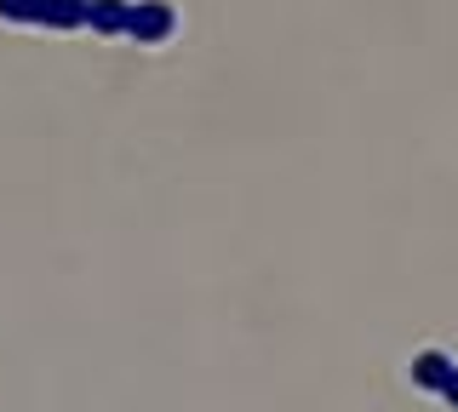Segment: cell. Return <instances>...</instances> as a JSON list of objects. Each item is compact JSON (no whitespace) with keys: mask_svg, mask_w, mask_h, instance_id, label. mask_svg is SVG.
I'll return each instance as SVG.
<instances>
[{"mask_svg":"<svg viewBox=\"0 0 458 412\" xmlns=\"http://www.w3.org/2000/svg\"><path fill=\"white\" fill-rule=\"evenodd\" d=\"M126 18H132V29L138 35H166V6H143V12H126Z\"/></svg>","mask_w":458,"mask_h":412,"instance_id":"cell-1","label":"cell"}]
</instances>
